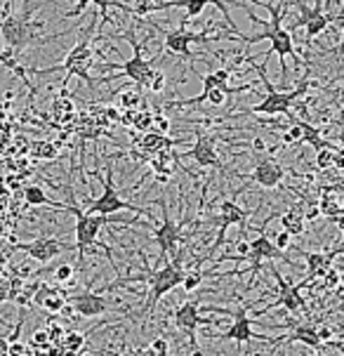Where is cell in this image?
I'll use <instances>...</instances> for the list:
<instances>
[{
	"mask_svg": "<svg viewBox=\"0 0 344 356\" xmlns=\"http://www.w3.org/2000/svg\"><path fill=\"white\" fill-rule=\"evenodd\" d=\"M321 286H318V291H325V293H333V291H337V288L342 286V274L337 269H333L330 267L325 274L321 276Z\"/></svg>",
	"mask_w": 344,
	"mask_h": 356,
	"instance_id": "cell-32",
	"label": "cell"
},
{
	"mask_svg": "<svg viewBox=\"0 0 344 356\" xmlns=\"http://www.w3.org/2000/svg\"><path fill=\"white\" fill-rule=\"evenodd\" d=\"M203 279H205L203 269L196 267V269H191V271H184V279H182V283H179V286H182L186 293H194V291H198V288H201Z\"/></svg>",
	"mask_w": 344,
	"mask_h": 356,
	"instance_id": "cell-31",
	"label": "cell"
},
{
	"mask_svg": "<svg viewBox=\"0 0 344 356\" xmlns=\"http://www.w3.org/2000/svg\"><path fill=\"white\" fill-rule=\"evenodd\" d=\"M140 255H142L144 267H147V274H137V276H130V279H125V281H116L113 286H108V288L125 286V283H132V281H147V286H149L147 293L149 295H147V305H144V316L149 318L151 314H154L156 305H158L170 291L179 288V283H182L184 271H186L184 269V250L174 252L172 262H165L161 269H151L147 255H144V252H140Z\"/></svg>",
	"mask_w": 344,
	"mask_h": 356,
	"instance_id": "cell-2",
	"label": "cell"
},
{
	"mask_svg": "<svg viewBox=\"0 0 344 356\" xmlns=\"http://www.w3.org/2000/svg\"><path fill=\"white\" fill-rule=\"evenodd\" d=\"M128 356H151V354L144 352V349H132V352H128Z\"/></svg>",
	"mask_w": 344,
	"mask_h": 356,
	"instance_id": "cell-49",
	"label": "cell"
},
{
	"mask_svg": "<svg viewBox=\"0 0 344 356\" xmlns=\"http://www.w3.org/2000/svg\"><path fill=\"white\" fill-rule=\"evenodd\" d=\"M158 205L163 210V225L158 229H151V234H154L151 238L156 241V245H158V250H161V255H158L161 262H165L167 257L179 250V241H182V229L186 225V220L174 222L170 213H167V203L163 201V198H158Z\"/></svg>",
	"mask_w": 344,
	"mask_h": 356,
	"instance_id": "cell-9",
	"label": "cell"
},
{
	"mask_svg": "<svg viewBox=\"0 0 344 356\" xmlns=\"http://www.w3.org/2000/svg\"><path fill=\"white\" fill-rule=\"evenodd\" d=\"M247 217H250V210L240 208V205L234 201V198H227V201H222L220 205V217H217V222H220V232H217V241L213 243V248H210V252L205 255L201 262H205V259H210L217 252V248H220L222 243H224V236H227V229L238 225L240 229H245L247 225Z\"/></svg>",
	"mask_w": 344,
	"mask_h": 356,
	"instance_id": "cell-14",
	"label": "cell"
},
{
	"mask_svg": "<svg viewBox=\"0 0 344 356\" xmlns=\"http://www.w3.org/2000/svg\"><path fill=\"white\" fill-rule=\"evenodd\" d=\"M342 252V245H337L335 250H328V252H304V259H306V279L300 281L302 286H311L316 279H321V276L333 267V262L337 259V255Z\"/></svg>",
	"mask_w": 344,
	"mask_h": 356,
	"instance_id": "cell-20",
	"label": "cell"
},
{
	"mask_svg": "<svg viewBox=\"0 0 344 356\" xmlns=\"http://www.w3.org/2000/svg\"><path fill=\"white\" fill-rule=\"evenodd\" d=\"M281 342H288V345H293V342H302V345L311 347V349H318L321 347V340H318V328L311 323H300L293 328L290 335L281 337Z\"/></svg>",
	"mask_w": 344,
	"mask_h": 356,
	"instance_id": "cell-24",
	"label": "cell"
},
{
	"mask_svg": "<svg viewBox=\"0 0 344 356\" xmlns=\"http://www.w3.org/2000/svg\"><path fill=\"white\" fill-rule=\"evenodd\" d=\"M236 250H238V255H234V259L243 257L245 252H247V241H238V243H236Z\"/></svg>",
	"mask_w": 344,
	"mask_h": 356,
	"instance_id": "cell-47",
	"label": "cell"
},
{
	"mask_svg": "<svg viewBox=\"0 0 344 356\" xmlns=\"http://www.w3.org/2000/svg\"><path fill=\"white\" fill-rule=\"evenodd\" d=\"M154 5H156V0H135V5L130 8V15L137 17V19L149 17L151 12H154Z\"/></svg>",
	"mask_w": 344,
	"mask_h": 356,
	"instance_id": "cell-37",
	"label": "cell"
},
{
	"mask_svg": "<svg viewBox=\"0 0 344 356\" xmlns=\"http://www.w3.org/2000/svg\"><path fill=\"white\" fill-rule=\"evenodd\" d=\"M269 269H271V274H274L276 283H279V291H276V302H271L269 307H264L262 312H257L259 316H262V314H267V312H274L276 307H283L286 312H293V314L306 309V300H304V295H302L304 286H302V283H297V286H290V283L283 279V274L279 271V267H276L274 259H269Z\"/></svg>",
	"mask_w": 344,
	"mask_h": 356,
	"instance_id": "cell-10",
	"label": "cell"
},
{
	"mask_svg": "<svg viewBox=\"0 0 344 356\" xmlns=\"http://www.w3.org/2000/svg\"><path fill=\"white\" fill-rule=\"evenodd\" d=\"M47 337H50V342H52V345H57L59 347V342H62V337H64V328H62V325H59V323H47Z\"/></svg>",
	"mask_w": 344,
	"mask_h": 356,
	"instance_id": "cell-41",
	"label": "cell"
},
{
	"mask_svg": "<svg viewBox=\"0 0 344 356\" xmlns=\"http://www.w3.org/2000/svg\"><path fill=\"white\" fill-rule=\"evenodd\" d=\"M238 259H245V262H250V283L255 281V274H259V269H262V262L264 259H288V255H283V250H279L274 245V241H271L267 234H259L252 241H247V252L243 257Z\"/></svg>",
	"mask_w": 344,
	"mask_h": 356,
	"instance_id": "cell-13",
	"label": "cell"
},
{
	"mask_svg": "<svg viewBox=\"0 0 344 356\" xmlns=\"http://www.w3.org/2000/svg\"><path fill=\"white\" fill-rule=\"evenodd\" d=\"M177 144H186L182 140H170L167 135H158V132H147V135L142 137L140 142H137V147H140V152H144L147 156L156 154V152H163V149H172L177 147Z\"/></svg>",
	"mask_w": 344,
	"mask_h": 356,
	"instance_id": "cell-25",
	"label": "cell"
},
{
	"mask_svg": "<svg viewBox=\"0 0 344 356\" xmlns=\"http://www.w3.org/2000/svg\"><path fill=\"white\" fill-rule=\"evenodd\" d=\"M318 205V213L325 215L328 220H337L344 213V205H342V186L340 184H330L325 186V191L321 194V198L316 201Z\"/></svg>",
	"mask_w": 344,
	"mask_h": 356,
	"instance_id": "cell-22",
	"label": "cell"
},
{
	"mask_svg": "<svg viewBox=\"0 0 344 356\" xmlns=\"http://www.w3.org/2000/svg\"><path fill=\"white\" fill-rule=\"evenodd\" d=\"M210 35L208 31L203 33H194V31H186L184 24L179 29H172V31H165V50L170 54H179V57L191 59L194 52H191V45L194 43H208Z\"/></svg>",
	"mask_w": 344,
	"mask_h": 356,
	"instance_id": "cell-17",
	"label": "cell"
},
{
	"mask_svg": "<svg viewBox=\"0 0 344 356\" xmlns=\"http://www.w3.org/2000/svg\"><path fill=\"white\" fill-rule=\"evenodd\" d=\"M250 177H252V182L259 184L262 189H276V186L286 179V168H283L274 156H264L262 161L255 163Z\"/></svg>",
	"mask_w": 344,
	"mask_h": 356,
	"instance_id": "cell-19",
	"label": "cell"
},
{
	"mask_svg": "<svg viewBox=\"0 0 344 356\" xmlns=\"http://www.w3.org/2000/svg\"><path fill=\"white\" fill-rule=\"evenodd\" d=\"M5 264H8V259H5V255H3V250H0V271L5 269Z\"/></svg>",
	"mask_w": 344,
	"mask_h": 356,
	"instance_id": "cell-50",
	"label": "cell"
},
{
	"mask_svg": "<svg viewBox=\"0 0 344 356\" xmlns=\"http://www.w3.org/2000/svg\"><path fill=\"white\" fill-rule=\"evenodd\" d=\"M47 342H50V337H47V330L45 328H38L33 333L31 342H28V347H43V345H47Z\"/></svg>",
	"mask_w": 344,
	"mask_h": 356,
	"instance_id": "cell-43",
	"label": "cell"
},
{
	"mask_svg": "<svg viewBox=\"0 0 344 356\" xmlns=\"http://www.w3.org/2000/svg\"><path fill=\"white\" fill-rule=\"evenodd\" d=\"M66 210H71V213L76 215V243L74 245L78 250V257H81V264H83V259H85V252L97 245L101 227L111 225V222H125L123 217L81 213V208H76V205H66Z\"/></svg>",
	"mask_w": 344,
	"mask_h": 356,
	"instance_id": "cell-5",
	"label": "cell"
},
{
	"mask_svg": "<svg viewBox=\"0 0 344 356\" xmlns=\"http://www.w3.org/2000/svg\"><path fill=\"white\" fill-rule=\"evenodd\" d=\"M252 152H257V154L267 152V144H264L262 137H257V140H252Z\"/></svg>",
	"mask_w": 344,
	"mask_h": 356,
	"instance_id": "cell-46",
	"label": "cell"
},
{
	"mask_svg": "<svg viewBox=\"0 0 344 356\" xmlns=\"http://www.w3.org/2000/svg\"><path fill=\"white\" fill-rule=\"evenodd\" d=\"M15 250L24 252V255H28L40 264H47V262H52L57 255H62V252L76 250V245L64 243V241H59L54 236H38V238L28 241V243H15Z\"/></svg>",
	"mask_w": 344,
	"mask_h": 356,
	"instance_id": "cell-12",
	"label": "cell"
},
{
	"mask_svg": "<svg viewBox=\"0 0 344 356\" xmlns=\"http://www.w3.org/2000/svg\"><path fill=\"white\" fill-rule=\"evenodd\" d=\"M8 347H10L8 337H0V356H10V352H8Z\"/></svg>",
	"mask_w": 344,
	"mask_h": 356,
	"instance_id": "cell-48",
	"label": "cell"
},
{
	"mask_svg": "<svg viewBox=\"0 0 344 356\" xmlns=\"http://www.w3.org/2000/svg\"><path fill=\"white\" fill-rule=\"evenodd\" d=\"M95 22H90V26L85 29V33L78 35L76 45L71 47L69 54L64 57L62 64L57 66H50V69H33V74L38 76H45V74H52V71H64V81H62V95H66V86H69L71 78H81L85 86L92 88L95 81L90 78V66H92V33H95Z\"/></svg>",
	"mask_w": 344,
	"mask_h": 356,
	"instance_id": "cell-3",
	"label": "cell"
},
{
	"mask_svg": "<svg viewBox=\"0 0 344 356\" xmlns=\"http://www.w3.org/2000/svg\"><path fill=\"white\" fill-rule=\"evenodd\" d=\"M69 300V307L76 316H83V318H95V316H101V314L108 312V302L101 293H95V291H83V293H76L71 295Z\"/></svg>",
	"mask_w": 344,
	"mask_h": 356,
	"instance_id": "cell-18",
	"label": "cell"
},
{
	"mask_svg": "<svg viewBox=\"0 0 344 356\" xmlns=\"http://www.w3.org/2000/svg\"><path fill=\"white\" fill-rule=\"evenodd\" d=\"M344 19V15H333V12H321V15H316L313 19H309L304 24L306 26V33H304V43H311L316 35H321L325 29L330 26V24H340Z\"/></svg>",
	"mask_w": 344,
	"mask_h": 356,
	"instance_id": "cell-26",
	"label": "cell"
},
{
	"mask_svg": "<svg viewBox=\"0 0 344 356\" xmlns=\"http://www.w3.org/2000/svg\"><path fill=\"white\" fill-rule=\"evenodd\" d=\"M311 88L309 81L300 83L297 88L293 90H286V92H281V90H271L267 92V97H264L259 104L245 108V111L236 113V116H247V113H267V116H288V113H293V104L297 102L302 95L306 92V90ZM234 116V118H236Z\"/></svg>",
	"mask_w": 344,
	"mask_h": 356,
	"instance_id": "cell-6",
	"label": "cell"
},
{
	"mask_svg": "<svg viewBox=\"0 0 344 356\" xmlns=\"http://www.w3.org/2000/svg\"><path fill=\"white\" fill-rule=\"evenodd\" d=\"M208 5H215L217 10L224 15V19L229 24V29H231V33H240L236 22L231 19V12L227 10V5L222 3V0H165V3H156L154 5V12H161V10H170V8H182L186 10V17L182 19V24H186L189 19H194V17H201L203 10L208 8Z\"/></svg>",
	"mask_w": 344,
	"mask_h": 356,
	"instance_id": "cell-15",
	"label": "cell"
},
{
	"mask_svg": "<svg viewBox=\"0 0 344 356\" xmlns=\"http://www.w3.org/2000/svg\"><path fill=\"white\" fill-rule=\"evenodd\" d=\"M74 276H76V269H74V264H69V262H64V264H59L57 269H54V274H52V279L54 283H71L74 281Z\"/></svg>",
	"mask_w": 344,
	"mask_h": 356,
	"instance_id": "cell-36",
	"label": "cell"
},
{
	"mask_svg": "<svg viewBox=\"0 0 344 356\" xmlns=\"http://www.w3.org/2000/svg\"><path fill=\"white\" fill-rule=\"evenodd\" d=\"M142 102L140 88H130V90H120L118 92V104L123 108H135Z\"/></svg>",
	"mask_w": 344,
	"mask_h": 356,
	"instance_id": "cell-33",
	"label": "cell"
},
{
	"mask_svg": "<svg viewBox=\"0 0 344 356\" xmlns=\"http://www.w3.org/2000/svg\"><path fill=\"white\" fill-rule=\"evenodd\" d=\"M149 354L151 356H170V342L165 337H154L149 345Z\"/></svg>",
	"mask_w": 344,
	"mask_h": 356,
	"instance_id": "cell-38",
	"label": "cell"
},
{
	"mask_svg": "<svg viewBox=\"0 0 344 356\" xmlns=\"http://www.w3.org/2000/svg\"><path fill=\"white\" fill-rule=\"evenodd\" d=\"M38 29L43 26L31 22V0H22L19 12H12V0L5 3L3 12H0V38L5 45L12 47L17 54L24 52L35 40Z\"/></svg>",
	"mask_w": 344,
	"mask_h": 356,
	"instance_id": "cell-4",
	"label": "cell"
},
{
	"mask_svg": "<svg viewBox=\"0 0 344 356\" xmlns=\"http://www.w3.org/2000/svg\"><path fill=\"white\" fill-rule=\"evenodd\" d=\"M274 245L279 250H288L293 245V236L288 232H279V234H274Z\"/></svg>",
	"mask_w": 344,
	"mask_h": 356,
	"instance_id": "cell-42",
	"label": "cell"
},
{
	"mask_svg": "<svg viewBox=\"0 0 344 356\" xmlns=\"http://www.w3.org/2000/svg\"><path fill=\"white\" fill-rule=\"evenodd\" d=\"M147 88L151 90V92H163V90H165V74H163L161 69H154L149 76Z\"/></svg>",
	"mask_w": 344,
	"mask_h": 356,
	"instance_id": "cell-39",
	"label": "cell"
},
{
	"mask_svg": "<svg viewBox=\"0 0 344 356\" xmlns=\"http://www.w3.org/2000/svg\"><path fill=\"white\" fill-rule=\"evenodd\" d=\"M172 321L177 325V330L189 337L191 342V349L198 352V342H196V335H198V328L201 325H213V318H205L201 316V300H186L172 312Z\"/></svg>",
	"mask_w": 344,
	"mask_h": 356,
	"instance_id": "cell-11",
	"label": "cell"
},
{
	"mask_svg": "<svg viewBox=\"0 0 344 356\" xmlns=\"http://www.w3.org/2000/svg\"><path fill=\"white\" fill-rule=\"evenodd\" d=\"M250 3L259 5V8H267L269 10V22L267 19H259V17L247 8V19L252 24H257V26H262V31L255 33V35H243V33H234V38H238L243 45H257L262 43V40H269V52L264 59H269L271 54H279L281 59V81L283 86L288 83V57L293 59L295 66H302L297 52H295L293 47V35L288 29H283V15H286V8L290 0H281V5H274V0H267V3H262V0H250Z\"/></svg>",
	"mask_w": 344,
	"mask_h": 356,
	"instance_id": "cell-1",
	"label": "cell"
},
{
	"mask_svg": "<svg viewBox=\"0 0 344 356\" xmlns=\"http://www.w3.org/2000/svg\"><path fill=\"white\" fill-rule=\"evenodd\" d=\"M243 90H247V86L243 88H229V86H217L213 90H208L205 95H196V97H191V99H184V102H179V104H184V106H196V104H203V102H208L210 106H224L229 97H231L234 92H243Z\"/></svg>",
	"mask_w": 344,
	"mask_h": 356,
	"instance_id": "cell-23",
	"label": "cell"
},
{
	"mask_svg": "<svg viewBox=\"0 0 344 356\" xmlns=\"http://www.w3.org/2000/svg\"><path fill=\"white\" fill-rule=\"evenodd\" d=\"M10 300V283L8 279H0V305Z\"/></svg>",
	"mask_w": 344,
	"mask_h": 356,
	"instance_id": "cell-44",
	"label": "cell"
},
{
	"mask_svg": "<svg viewBox=\"0 0 344 356\" xmlns=\"http://www.w3.org/2000/svg\"><path fill=\"white\" fill-rule=\"evenodd\" d=\"M186 159H191L201 168H220V156H217V149H215V137L198 135V140L194 142V147L189 149Z\"/></svg>",
	"mask_w": 344,
	"mask_h": 356,
	"instance_id": "cell-21",
	"label": "cell"
},
{
	"mask_svg": "<svg viewBox=\"0 0 344 356\" xmlns=\"http://www.w3.org/2000/svg\"><path fill=\"white\" fill-rule=\"evenodd\" d=\"M35 307H40L45 314H62V309L66 307V291H64V288L52 286V291L47 293Z\"/></svg>",
	"mask_w": 344,
	"mask_h": 356,
	"instance_id": "cell-28",
	"label": "cell"
},
{
	"mask_svg": "<svg viewBox=\"0 0 344 356\" xmlns=\"http://www.w3.org/2000/svg\"><path fill=\"white\" fill-rule=\"evenodd\" d=\"M151 130L158 132V135H167V132H170V120L163 116V113H156V116L151 118Z\"/></svg>",
	"mask_w": 344,
	"mask_h": 356,
	"instance_id": "cell-40",
	"label": "cell"
},
{
	"mask_svg": "<svg viewBox=\"0 0 344 356\" xmlns=\"http://www.w3.org/2000/svg\"><path fill=\"white\" fill-rule=\"evenodd\" d=\"M125 38H128V40H130V45H132V57L128 59V62H123V69H120L116 76L99 78V83H111V81H116V78H120V76H128L137 88H147L151 71L156 69V66H154V64H156V59H144L142 45L135 40V35H132V31H130V33H125Z\"/></svg>",
	"mask_w": 344,
	"mask_h": 356,
	"instance_id": "cell-8",
	"label": "cell"
},
{
	"mask_svg": "<svg viewBox=\"0 0 344 356\" xmlns=\"http://www.w3.org/2000/svg\"><path fill=\"white\" fill-rule=\"evenodd\" d=\"M342 147L337 149H318L316 152V168L318 170H330L333 168V161H335V154L340 152Z\"/></svg>",
	"mask_w": 344,
	"mask_h": 356,
	"instance_id": "cell-34",
	"label": "cell"
},
{
	"mask_svg": "<svg viewBox=\"0 0 344 356\" xmlns=\"http://www.w3.org/2000/svg\"><path fill=\"white\" fill-rule=\"evenodd\" d=\"M281 227L290 236H302L304 234V215H302V203H295L290 210L281 215Z\"/></svg>",
	"mask_w": 344,
	"mask_h": 356,
	"instance_id": "cell-27",
	"label": "cell"
},
{
	"mask_svg": "<svg viewBox=\"0 0 344 356\" xmlns=\"http://www.w3.org/2000/svg\"><path fill=\"white\" fill-rule=\"evenodd\" d=\"M104 191H101V196L97 201L90 203V208L85 210L88 215H113V213H120V210H130V213H137L142 217H151L149 210L140 208V205L135 203H128L123 201V196H120V191L116 189V184H113V170L111 168H106V175H104Z\"/></svg>",
	"mask_w": 344,
	"mask_h": 356,
	"instance_id": "cell-7",
	"label": "cell"
},
{
	"mask_svg": "<svg viewBox=\"0 0 344 356\" xmlns=\"http://www.w3.org/2000/svg\"><path fill=\"white\" fill-rule=\"evenodd\" d=\"M234 316H236V321H234L224 333L215 335V337H222V340H234L238 342V345H245V342L250 340H269L271 345H281V337H269V335H257L255 330H252V318L247 316V307H240V309L234 312Z\"/></svg>",
	"mask_w": 344,
	"mask_h": 356,
	"instance_id": "cell-16",
	"label": "cell"
},
{
	"mask_svg": "<svg viewBox=\"0 0 344 356\" xmlns=\"http://www.w3.org/2000/svg\"><path fill=\"white\" fill-rule=\"evenodd\" d=\"M24 201H26L28 205H52V208H62V210H66V205H62V203H54L52 198H47V194L40 186H35V184H31V186H26L24 189Z\"/></svg>",
	"mask_w": 344,
	"mask_h": 356,
	"instance_id": "cell-29",
	"label": "cell"
},
{
	"mask_svg": "<svg viewBox=\"0 0 344 356\" xmlns=\"http://www.w3.org/2000/svg\"><path fill=\"white\" fill-rule=\"evenodd\" d=\"M213 74H215L217 81L224 83V86H229V81H231V71L229 69H217V71H213Z\"/></svg>",
	"mask_w": 344,
	"mask_h": 356,
	"instance_id": "cell-45",
	"label": "cell"
},
{
	"mask_svg": "<svg viewBox=\"0 0 344 356\" xmlns=\"http://www.w3.org/2000/svg\"><path fill=\"white\" fill-rule=\"evenodd\" d=\"M57 147H54V142H35L33 144V156H38V159L43 161H52L57 159Z\"/></svg>",
	"mask_w": 344,
	"mask_h": 356,
	"instance_id": "cell-35",
	"label": "cell"
},
{
	"mask_svg": "<svg viewBox=\"0 0 344 356\" xmlns=\"http://www.w3.org/2000/svg\"><path fill=\"white\" fill-rule=\"evenodd\" d=\"M83 342H85V335L83 333H76V330H66L62 342H59V347L64 349V352H78L81 354V347Z\"/></svg>",
	"mask_w": 344,
	"mask_h": 356,
	"instance_id": "cell-30",
	"label": "cell"
}]
</instances>
